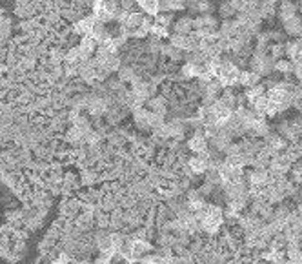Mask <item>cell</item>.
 <instances>
[{
  "mask_svg": "<svg viewBox=\"0 0 302 264\" xmlns=\"http://www.w3.org/2000/svg\"><path fill=\"white\" fill-rule=\"evenodd\" d=\"M215 77L217 80L220 82V86H226V88H230V86H235L239 84V77H241V69L237 64L233 62H220V66L217 68L215 71Z\"/></svg>",
  "mask_w": 302,
  "mask_h": 264,
  "instance_id": "1",
  "label": "cell"
},
{
  "mask_svg": "<svg viewBox=\"0 0 302 264\" xmlns=\"http://www.w3.org/2000/svg\"><path fill=\"white\" fill-rule=\"evenodd\" d=\"M252 71L257 73L258 77H268V75L275 73V60L269 56V53H258V51H253L252 56Z\"/></svg>",
  "mask_w": 302,
  "mask_h": 264,
  "instance_id": "2",
  "label": "cell"
},
{
  "mask_svg": "<svg viewBox=\"0 0 302 264\" xmlns=\"http://www.w3.org/2000/svg\"><path fill=\"white\" fill-rule=\"evenodd\" d=\"M201 224L207 233H217L222 224V210L218 206H207V213L201 220Z\"/></svg>",
  "mask_w": 302,
  "mask_h": 264,
  "instance_id": "3",
  "label": "cell"
},
{
  "mask_svg": "<svg viewBox=\"0 0 302 264\" xmlns=\"http://www.w3.org/2000/svg\"><path fill=\"white\" fill-rule=\"evenodd\" d=\"M291 160L288 157H286L284 153H279V155H275V157H271V160H269V171L268 173L271 175H288L291 169Z\"/></svg>",
  "mask_w": 302,
  "mask_h": 264,
  "instance_id": "4",
  "label": "cell"
},
{
  "mask_svg": "<svg viewBox=\"0 0 302 264\" xmlns=\"http://www.w3.org/2000/svg\"><path fill=\"white\" fill-rule=\"evenodd\" d=\"M268 180H269V173L268 169L264 171V169H252L250 173H248V186L250 188H264V186H268Z\"/></svg>",
  "mask_w": 302,
  "mask_h": 264,
  "instance_id": "5",
  "label": "cell"
},
{
  "mask_svg": "<svg viewBox=\"0 0 302 264\" xmlns=\"http://www.w3.org/2000/svg\"><path fill=\"white\" fill-rule=\"evenodd\" d=\"M277 17H279L280 22H286V20H290V18H293V17H299V4H297V2H290V0L280 2Z\"/></svg>",
  "mask_w": 302,
  "mask_h": 264,
  "instance_id": "6",
  "label": "cell"
},
{
  "mask_svg": "<svg viewBox=\"0 0 302 264\" xmlns=\"http://www.w3.org/2000/svg\"><path fill=\"white\" fill-rule=\"evenodd\" d=\"M282 31L286 37H293V39H302V17H293L290 20L282 22Z\"/></svg>",
  "mask_w": 302,
  "mask_h": 264,
  "instance_id": "7",
  "label": "cell"
},
{
  "mask_svg": "<svg viewBox=\"0 0 302 264\" xmlns=\"http://www.w3.org/2000/svg\"><path fill=\"white\" fill-rule=\"evenodd\" d=\"M286 253V259L290 261L291 264H302V248H301V242L295 241V242H290L284 250Z\"/></svg>",
  "mask_w": 302,
  "mask_h": 264,
  "instance_id": "8",
  "label": "cell"
},
{
  "mask_svg": "<svg viewBox=\"0 0 302 264\" xmlns=\"http://www.w3.org/2000/svg\"><path fill=\"white\" fill-rule=\"evenodd\" d=\"M260 80H262V77H258L257 73H253L252 69H244V71H241V77H239V84H242L244 88H253V86L260 84Z\"/></svg>",
  "mask_w": 302,
  "mask_h": 264,
  "instance_id": "9",
  "label": "cell"
},
{
  "mask_svg": "<svg viewBox=\"0 0 302 264\" xmlns=\"http://www.w3.org/2000/svg\"><path fill=\"white\" fill-rule=\"evenodd\" d=\"M293 64H291L288 58H280V60L275 62V71L282 77H293Z\"/></svg>",
  "mask_w": 302,
  "mask_h": 264,
  "instance_id": "10",
  "label": "cell"
},
{
  "mask_svg": "<svg viewBox=\"0 0 302 264\" xmlns=\"http://www.w3.org/2000/svg\"><path fill=\"white\" fill-rule=\"evenodd\" d=\"M190 148H191V152L206 153V137L202 135V133H197L195 137H191Z\"/></svg>",
  "mask_w": 302,
  "mask_h": 264,
  "instance_id": "11",
  "label": "cell"
},
{
  "mask_svg": "<svg viewBox=\"0 0 302 264\" xmlns=\"http://www.w3.org/2000/svg\"><path fill=\"white\" fill-rule=\"evenodd\" d=\"M190 168L193 173H204L207 169V160L204 157H193L190 160Z\"/></svg>",
  "mask_w": 302,
  "mask_h": 264,
  "instance_id": "12",
  "label": "cell"
},
{
  "mask_svg": "<svg viewBox=\"0 0 302 264\" xmlns=\"http://www.w3.org/2000/svg\"><path fill=\"white\" fill-rule=\"evenodd\" d=\"M268 37H269V42H273V44H286L288 42V37H286V33L282 29H269Z\"/></svg>",
  "mask_w": 302,
  "mask_h": 264,
  "instance_id": "13",
  "label": "cell"
},
{
  "mask_svg": "<svg viewBox=\"0 0 302 264\" xmlns=\"http://www.w3.org/2000/svg\"><path fill=\"white\" fill-rule=\"evenodd\" d=\"M244 95H246L248 102L255 101V99H258V97L266 95V88H264V84H257V86H253V88H250V90H248Z\"/></svg>",
  "mask_w": 302,
  "mask_h": 264,
  "instance_id": "14",
  "label": "cell"
},
{
  "mask_svg": "<svg viewBox=\"0 0 302 264\" xmlns=\"http://www.w3.org/2000/svg\"><path fill=\"white\" fill-rule=\"evenodd\" d=\"M113 13V4H102V2H99L95 6V15L99 18H109V15Z\"/></svg>",
  "mask_w": 302,
  "mask_h": 264,
  "instance_id": "15",
  "label": "cell"
},
{
  "mask_svg": "<svg viewBox=\"0 0 302 264\" xmlns=\"http://www.w3.org/2000/svg\"><path fill=\"white\" fill-rule=\"evenodd\" d=\"M268 50H271V53H269V56L273 58L275 62L280 60L282 56L286 55V50H284V44H271L268 48Z\"/></svg>",
  "mask_w": 302,
  "mask_h": 264,
  "instance_id": "16",
  "label": "cell"
},
{
  "mask_svg": "<svg viewBox=\"0 0 302 264\" xmlns=\"http://www.w3.org/2000/svg\"><path fill=\"white\" fill-rule=\"evenodd\" d=\"M93 28H95V20H93V18H86V20H82V22L77 26V29H79L80 33H86V35H90L91 31H93Z\"/></svg>",
  "mask_w": 302,
  "mask_h": 264,
  "instance_id": "17",
  "label": "cell"
},
{
  "mask_svg": "<svg viewBox=\"0 0 302 264\" xmlns=\"http://www.w3.org/2000/svg\"><path fill=\"white\" fill-rule=\"evenodd\" d=\"M142 6L148 13H157L158 11V4L157 2H142Z\"/></svg>",
  "mask_w": 302,
  "mask_h": 264,
  "instance_id": "18",
  "label": "cell"
},
{
  "mask_svg": "<svg viewBox=\"0 0 302 264\" xmlns=\"http://www.w3.org/2000/svg\"><path fill=\"white\" fill-rule=\"evenodd\" d=\"M93 48H95V40H93V39H84V42H82V50L91 51Z\"/></svg>",
  "mask_w": 302,
  "mask_h": 264,
  "instance_id": "19",
  "label": "cell"
},
{
  "mask_svg": "<svg viewBox=\"0 0 302 264\" xmlns=\"http://www.w3.org/2000/svg\"><path fill=\"white\" fill-rule=\"evenodd\" d=\"M220 9H222V15H224V17H230V15H233V11H235L231 4H222V7H220Z\"/></svg>",
  "mask_w": 302,
  "mask_h": 264,
  "instance_id": "20",
  "label": "cell"
},
{
  "mask_svg": "<svg viewBox=\"0 0 302 264\" xmlns=\"http://www.w3.org/2000/svg\"><path fill=\"white\" fill-rule=\"evenodd\" d=\"M293 75H295V79L302 84V64H297L295 68H293Z\"/></svg>",
  "mask_w": 302,
  "mask_h": 264,
  "instance_id": "21",
  "label": "cell"
},
{
  "mask_svg": "<svg viewBox=\"0 0 302 264\" xmlns=\"http://www.w3.org/2000/svg\"><path fill=\"white\" fill-rule=\"evenodd\" d=\"M257 264H271V263H268V261H262V259H260V261H258Z\"/></svg>",
  "mask_w": 302,
  "mask_h": 264,
  "instance_id": "22",
  "label": "cell"
},
{
  "mask_svg": "<svg viewBox=\"0 0 302 264\" xmlns=\"http://www.w3.org/2000/svg\"><path fill=\"white\" fill-rule=\"evenodd\" d=\"M297 4H299V11L302 13V2H297Z\"/></svg>",
  "mask_w": 302,
  "mask_h": 264,
  "instance_id": "23",
  "label": "cell"
},
{
  "mask_svg": "<svg viewBox=\"0 0 302 264\" xmlns=\"http://www.w3.org/2000/svg\"><path fill=\"white\" fill-rule=\"evenodd\" d=\"M280 264H291V263H290V261H288V259H286V261H282V263H280Z\"/></svg>",
  "mask_w": 302,
  "mask_h": 264,
  "instance_id": "24",
  "label": "cell"
}]
</instances>
